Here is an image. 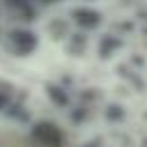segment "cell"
Segmentation results:
<instances>
[{
	"instance_id": "1",
	"label": "cell",
	"mask_w": 147,
	"mask_h": 147,
	"mask_svg": "<svg viewBox=\"0 0 147 147\" xmlns=\"http://www.w3.org/2000/svg\"><path fill=\"white\" fill-rule=\"evenodd\" d=\"M46 30L71 69L46 85L74 147H147V0H64Z\"/></svg>"
}]
</instances>
